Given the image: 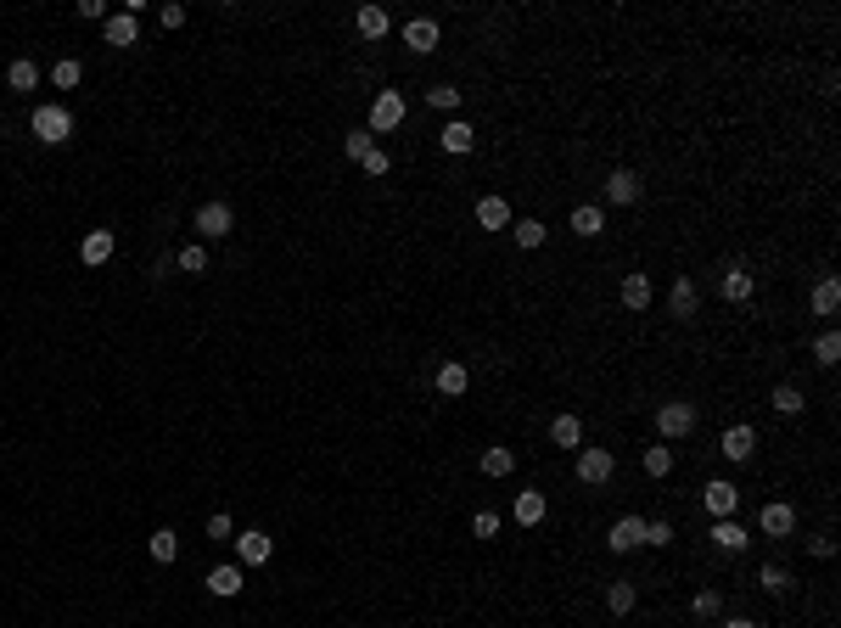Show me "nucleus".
Wrapping results in <instances>:
<instances>
[{
  "label": "nucleus",
  "mask_w": 841,
  "mask_h": 628,
  "mask_svg": "<svg viewBox=\"0 0 841 628\" xmlns=\"http://www.w3.org/2000/svg\"><path fill=\"white\" fill-rule=\"evenodd\" d=\"M752 286H757V281H752V269H741V264H729V269H724V281H718V292H724L729 303H746V298H752Z\"/></svg>",
  "instance_id": "aec40b11"
},
{
  "label": "nucleus",
  "mask_w": 841,
  "mask_h": 628,
  "mask_svg": "<svg viewBox=\"0 0 841 628\" xmlns=\"http://www.w3.org/2000/svg\"><path fill=\"white\" fill-rule=\"evenodd\" d=\"M6 85H12L17 96H23V90H39V68H34L29 56H17L12 68H6Z\"/></svg>",
  "instance_id": "cd10ccee"
},
{
  "label": "nucleus",
  "mask_w": 841,
  "mask_h": 628,
  "mask_svg": "<svg viewBox=\"0 0 841 628\" xmlns=\"http://www.w3.org/2000/svg\"><path fill=\"white\" fill-rule=\"evenodd\" d=\"M657 432H662V444H679V437L696 432V404H684V399H673L657 410Z\"/></svg>",
  "instance_id": "f03ea898"
},
{
  "label": "nucleus",
  "mask_w": 841,
  "mask_h": 628,
  "mask_svg": "<svg viewBox=\"0 0 841 628\" xmlns=\"http://www.w3.org/2000/svg\"><path fill=\"white\" fill-rule=\"evenodd\" d=\"M157 17H163V29H180V23H185V6H180V0H174V6H163Z\"/></svg>",
  "instance_id": "49530a36"
},
{
  "label": "nucleus",
  "mask_w": 841,
  "mask_h": 628,
  "mask_svg": "<svg viewBox=\"0 0 841 628\" xmlns=\"http://www.w3.org/2000/svg\"><path fill=\"white\" fill-rule=\"evenodd\" d=\"M645 303H650V276L628 269V276H623V309H634V314H640Z\"/></svg>",
  "instance_id": "b1692460"
},
{
  "label": "nucleus",
  "mask_w": 841,
  "mask_h": 628,
  "mask_svg": "<svg viewBox=\"0 0 841 628\" xmlns=\"http://www.w3.org/2000/svg\"><path fill=\"white\" fill-rule=\"evenodd\" d=\"M645 544H657V550H662V544H673V528H667V522H645Z\"/></svg>",
  "instance_id": "c03bdc74"
},
{
  "label": "nucleus",
  "mask_w": 841,
  "mask_h": 628,
  "mask_svg": "<svg viewBox=\"0 0 841 628\" xmlns=\"http://www.w3.org/2000/svg\"><path fill=\"white\" fill-rule=\"evenodd\" d=\"M511 236H516V247H528V253H533V247L550 242V225H539V219H511Z\"/></svg>",
  "instance_id": "a878e982"
},
{
  "label": "nucleus",
  "mask_w": 841,
  "mask_h": 628,
  "mask_svg": "<svg viewBox=\"0 0 841 628\" xmlns=\"http://www.w3.org/2000/svg\"><path fill=\"white\" fill-rule=\"evenodd\" d=\"M404 46H410L415 56L437 51V23H432V17H415V23H404Z\"/></svg>",
  "instance_id": "4468645a"
},
{
  "label": "nucleus",
  "mask_w": 841,
  "mask_h": 628,
  "mask_svg": "<svg viewBox=\"0 0 841 628\" xmlns=\"http://www.w3.org/2000/svg\"><path fill=\"white\" fill-rule=\"evenodd\" d=\"M718 606H724V595H718V590H696L690 612H696V617H718Z\"/></svg>",
  "instance_id": "58836bf2"
},
{
  "label": "nucleus",
  "mask_w": 841,
  "mask_h": 628,
  "mask_svg": "<svg viewBox=\"0 0 841 628\" xmlns=\"http://www.w3.org/2000/svg\"><path fill=\"white\" fill-rule=\"evenodd\" d=\"M398 123H404V96H398V90H382V96L370 101V123H365V130H370V135H393Z\"/></svg>",
  "instance_id": "7ed1b4c3"
},
{
  "label": "nucleus",
  "mask_w": 841,
  "mask_h": 628,
  "mask_svg": "<svg viewBox=\"0 0 841 628\" xmlns=\"http://www.w3.org/2000/svg\"><path fill=\"white\" fill-rule=\"evenodd\" d=\"M696 303H701L696 281H690V276H673V286H667V309H673V320H696Z\"/></svg>",
  "instance_id": "6e6552de"
},
{
  "label": "nucleus",
  "mask_w": 841,
  "mask_h": 628,
  "mask_svg": "<svg viewBox=\"0 0 841 628\" xmlns=\"http://www.w3.org/2000/svg\"><path fill=\"white\" fill-rule=\"evenodd\" d=\"M477 225L482 230H505V225H511V202H505V197H482L477 202Z\"/></svg>",
  "instance_id": "4be33fe9"
},
{
  "label": "nucleus",
  "mask_w": 841,
  "mask_h": 628,
  "mask_svg": "<svg viewBox=\"0 0 841 628\" xmlns=\"http://www.w3.org/2000/svg\"><path fill=\"white\" fill-rule=\"evenodd\" d=\"M724 628H757V623H752V617H729Z\"/></svg>",
  "instance_id": "09e8293b"
},
{
  "label": "nucleus",
  "mask_w": 841,
  "mask_h": 628,
  "mask_svg": "<svg viewBox=\"0 0 841 628\" xmlns=\"http://www.w3.org/2000/svg\"><path fill=\"white\" fill-rule=\"evenodd\" d=\"M791 528H796V511L786 505V499H774V505H763V533H769V539H786Z\"/></svg>",
  "instance_id": "412c9836"
},
{
  "label": "nucleus",
  "mask_w": 841,
  "mask_h": 628,
  "mask_svg": "<svg viewBox=\"0 0 841 628\" xmlns=\"http://www.w3.org/2000/svg\"><path fill=\"white\" fill-rule=\"evenodd\" d=\"M550 437H556L561 449H583V421H578V415H556V421H550Z\"/></svg>",
  "instance_id": "bb28decb"
},
{
  "label": "nucleus",
  "mask_w": 841,
  "mask_h": 628,
  "mask_svg": "<svg viewBox=\"0 0 841 628\" xmlns=\"http://www.w3.org/2000/svg\"><path fill=\"white\" fill-rule=\"evenodd\" d=\"M230 544H236V556L247 561V567H264L269 550H276V539H269V533H236Z\"/></svg>",
  "instance_id": "f8f14e48"
},
{
  "label": "nucleus",
  "mask_w": 841,
  "mask_h": 628,
  "mask_svg": "<svg viewBox=\"0 0 841 628\" xmlns=\"http://www.w3.org/2000/svg\"><path fill=\"white\" fill-rule=\"evenodd\" d=\"M29 130L46 140V146H62L73 135V113L68 107H56V101H46V107H34V118H29Z\"/></svg>",
  "instance_id": "f257e3e1"
},
{
  "label": "nucleus",
  "mask_w": 841,
  "mask_h": 628,
  "mask_svg": "<svg viewBox=\"0 0 841 628\" xmlns=\"http://www.w3.org/2000/svg\"><path fill=\"white\" fill-rule=\"evenodd\" d=\"M645 471H650V477H667V471H673V449H667V444H650V449H645Z\"/></svg>",
  "instance_id": "f704fd0d"
},
{
  "label": "nucleus",
  "mask_w": 841,
  "mask_h": 628,
  "mask_svg": "<svg viewBox=\"0 0 841 628\" xmlns=\"http://www.w3.org/2000/svg\"><path fill=\"white\" fill-rule=\"evenodd\" d=\"M432 382H437V393H444V399H460V393L471 387V376H466V365H460V360H449V365H437Z\"/></svg>",
  "instance_id": "2eb2a0df"
},
{
  "label": "nucleus",
  "mask_w": 841,
  "mask_h": 628,
  "mask_svg": "<svg viewBox=\"0 0 841 628\" xmlns=\"http://www.w3.org/2000/svg\"><path fill=\"white\" fill-rule=\"evenodd\" d=\"M387 169H393L387 152H370V157H365V174H387Z\"/></svg>",
  "instance_id": "de8ad7c7"
},
{
  "label": "nucleus",
  "mask_w": 841,
  "mask_h": 628,
  "mask_svg": "<svg viewBox=\"0 0 841 628\" xmlns=\"http://www.w3.org/2000/svg\"><path fill=\"white\" fill-rule=\"evenodd\" d=\"M51 85H56V90H73V85H79V62H73V56H62L56 68H51Z\"/></svg>",
  "instance_id": "4c0bfd02"
},
{
  "label": "nucleus",
  "mask_w": 841,
  "mask_h": 628,
  "mask_svg": "<svg viewBox=\"0 0 841 628\" xmlns=\"http://www.w3.org/2000/svg\"><path fill=\"white\" fill-rule=\"evenodd\" d=\"M757 583H763L769 595H786V590H791V573H786V567H763V573H757Z\"/></svg>",
  "instance_id": "ea45409f"
},
{
  "label": "nucleus",
  "mask_w": 841,
  "mask_h": 628,
  "mask_svg": "<svg viewBox=\"0 0 841 628\" xmlns=\"http://www.w3.org/2000/svg\"><path fill=\"white\" fill-rule=\"evenodd\" d=\"M544 511H550V499H544L539 488H522V494H516V522H522V528H539Z\"/></svg>",
  "instance_id": "f3484780"
},
{
  "label": "nucleus",
  "mask_w": 841,
  "mask_h": 628,
  "mask_svg": "<svg viewBox=\"0 0 841 628\" xmlns=\"http://www.w3.org/2000/svg\"><path fill=\"white\" fill-rule=\"evenodd\" d=\"M808 303H813V314H836V309H841V281L825 276V281L813 286V298H808Z\"/></svg>",
  "instance_id": "c85d7f7f"
},
{
  "label": "nucleus",
  "mask_w": 841,
  "mask_h": 628,
  "mask_svg": "<svg viewBox=\"0 0 841 628\" xmlns=\"http://www.w3.org/2000/svg\"><path fill=\"white\" fill-rule=\"evenodd\" d=\"M712 544H718L724 556H741L746 544H752V533H746V528H741V522H735V516H724V522H712Z\"/></svg>",
  "instance_id": "9b49d317"
},
{
  "label": "nucleus",
  "mask_w": 841,
  "mask_h": 628,
  "mask_svg": "<svg viewBox=\"0 0 841 628\" xmlns=\"http://www.w3.org/2000/svg\"><path fill=\"white\" fill-rule=\"evenodd\" d=\"M146 550H152V561H174V556H180V533H174V528H157Z\"/></svg>",
  "instance_id": "473e14b6"
},
{
  "label": "nucleus",
  "mask_w": 841,
  "mask_h": 628,
  "mask_svg": "<svg viewBox=\"0 0 841 628\" xmlns=\"http://www.w3.org/2000/svg\"><path fill=\"white\" fill-rule=\"evenodd\" d=\"M612 471H617V460L612 449H578V483H612Z\"/></svg>",
  "instance_id": "423d86ee"
},
{
  "label": "nucleus",
  "mask_w": 841,
  "mask_h": 628,
  "mask_svg": "<svg viewBox=\"0 0 841 628\" xmlns=\"http://www.w3.org/2000/svg\"><path fill=\"white\" fill-rule=\"evenodd\" d=\"M202 583H208V595H219V600H236V595H242V583H247V578H242V567H230V561H219V567H214V573H208Z\"/></svg>",
  "instance_id": "1a4fd4ad"
},
{
  "label": "nucleus",
  "mask_w": 841,
  "mask_h": 628,
  "mask_svg": "<svg viewBox=\"0 0 841 628\" xmlns=\"http://www.w3.org/2000/svg\"><path fill=\"white\" fill-rule=\"evenodd\" d=\"M836 360H841V337H836V331H825V337H813V365H825V370H830Z\"/></svg>",
  "instance_id": "72a5a7b5"
},
{
  "label": "nucleus",
  "mask_w": 841,
  "mask_h": 628,
  "mask_svg": "<svg viewBox=\"0 0 841 628\" xmlns=\"http://www.w3.org/2000/svg\"><path fill=\"white\" fill-rule=\"evenodd\" d=\"M343 152H348V157H353V163H365V157H370V152H376V140H370V130H353V135H348V140H343Z\"/></svg>",
  "instance_id": "e433bc0d"
},
{
  "label": "nucleus",
  "mask_w": 841,
  "mask_h": 628,
  "mask_svg": "<svg viewBox=\"0 0 841 628\" xmlns=\"http://www.w3.org/2000/svg\"><path fill=\"white\" fill-rule=\"evenodd\" d=\"M437 146H444V152H454V157H466L471 146H477V130H471V123H460V118H449L444 135H437Z\"/></svg>",
  "instance_id": "ddd939ff"
},
{
  "label": "nucleus",
  "mask_w": 841,
  "mask_h": 628,
  "mask_svg": "<svg viewBox=\"0 0 841 628\" xmlns=\"http://www.w3.org/2000/svg\"><path fill=\"white\" fill-rule=\"evenodd\" d=\"M640 544H645V516H634V511L617 516L612 533H606V550L612 556H628V550H640Z\"/></svg>",
  "instance_id": "20e7f679"
},
{
  "label": "nucleus",
  "mask_w": 841,
  "mask_h": 628,
  "mask_svg": "<svg viewBox=\"0 0 841 628\" xmlns=\"http://www.w3.org/2000/svg\"><path fill=\"white\" fill-rule=\"evenodd\" d=\"M769 404L780 410V415H803V410H808L803 387H791V382H780V387H774V393H769Z\"/></svg>",
  "instance_id": "c756f323"
},
{
  "label": "nucleus",
  "mask_w": 841,
  "mask_h": 628,
  "mask_svg": "<svg viewBox=\"0 0 841 628\" xmlns=\"http://www.w3.org/2000/svg\"><path fill=\"white\" fill-rule=\"evenodd\" d=\"M230 230H236V214H230L225 202H202V208H197V236H202V242H225Z\"/></svg>",
  "instance_id": "39448f33"
},
{
  "label": "nucleus",
  "mask_w": 841,
  "mask_h": 628,
  "mask_svg": "<svg viewBox=\"0 0 841 628\" xmlns=\"http://www.w3.org/2000/svg\"><path fill=\"white\" fill-rule=\"evenodd\" d=\"M73 12L84 17V23H96V17H107V6H101V0H79V6H73Z\"/></svg>",
  "instance_id": "a18cd8bd"
},
{
  "label": "nucleus",
  "mask_w": 841,
  "mask_h": 628,
  "mask_svg": "<svg viewBox=\"0 0 841 628\" xmlns=\"http://www.w3.org/2000/svg\"><path fill=\"white\" fill-rule=\"evenodd\" d=\"M353 23H360V34H365V39H382V34L393 29V17H387L382 6H360V17H353Z\"/></svg>",
  "instance_id": "7c9ffc66"
},
{
  "label": "nucleus",
  "mask_w": 841,
  "mask_h": 628,
  "mask_svg": "<svg viewBox=\"0 0 841 628\" xmlns=\"http://www.w3.org/2000/svg\"><path fill=\"white\" fill-rule=\"evenodd\" d=\"M427 101H432L437 113H454V107H460V90H454V85H432V90H427Z\"/></svg>",
  "instance_id": "a19ab883"
},
{
  "label": "nucleus",
  "mask_w": 841,
  "mask_h": 628,
  "mask_svg": "<svg viewBox=\"0 0 841 628\" xmlns=\"http://www.w3.org/2000/svg\"><path fill=\"white\" fill-rule=\"evenodd\" d=\"M174 264L185 269V276H202V269H208V247H197V242H191V247H180V259H174Z\"/></svg>",
  "instance_id": "c9c22d12"
},
{
  "label": "nucleus",
  "mask_w": 841,
  "mask_h": 628,
  "mask_svg": "<svg viewBox=\"0 0 841 628\" xmlns=\"http://www.w3.org/2000/svg\"><path fill=\"white\" fill-rule=\"evenodd\" d=\"M566 225H573V236H583V242H589V236H600V230H606V214H600L595 202H578Z\"/></svg>",
  "instance_id": "6ab92c4d"
},
{
  "label": "nucleus",
  "mask_w": 841,
  "mask_h": 628,
  "mask_svg": "<svg viewBox=\"0 0 841 628\" xmlns=\"http://www.w3.org/2000/svg\"><path fill=\"white\" fill-rule=\"evenodd\" d=\"M107 46H140V17H130V12H118V17H107Z\"/></svg>",
  "instance_id": "a211bd4d"
},
{
  "label": "nucleus",
  "mask_w": 841,
  "mask_h": 628,
  "mask_svg": "<svg viewBox=\"0 0 841 628\" xmlns=\"http://www.w3.org/2000/svg\"><path fill=\"white\" fill-rule=\"evenodd\" d=\"M606 202H612V208H634L640 202V174H628V169L606 174Z\"/></svg>",
  "instance_id": "9d476101"
},
{
  "label": "nucleus",
  "mask_w": 841,
  "mask_h": 628,
  "mask_svg": "<svg viewBox=\"0 0 841 628\" xmlns=\"http://www.w3.org/2000/svg\"><path fill=\"white\" fill-rule=\"evenodd\" d=\"M471 533H477V539H499V516H494V511H477Z\"/></svg>",
  "instance_id": "37998d69"
},
{
  "label": "nucleus",
  "mask_w": 841,
  "mask_h": 628,
  "mask_svg": "<svg viewBox=\"0 0 841 628\" xmlns=\"http://www.w3.org/2000/svg\"><path fill=\"white\" fill-rule=\"evenodd\" d=\"M634 600H640V590H634V583H628V578H623V583H612V590H606V606H612L617 617H628V612H634Z\"/></svg>",
  "instance_id": "2f4dec72"
},
{
  "label": "nucleus",
  "mask_w": 841,
  "mask_h": 628,
  "mask_svg": "<svg viewBox=\"0 0 841 628\" xmlns=\"http://www.w3.org/2000/svg\"><path fill=\"white\" fill-rule=\"evenodd\" d=\"M718 449H724V460H735V466H741V460H752V449H757V432H752V427H729Z\"/></svg>",
  "instance_id": "dca6fc26"
},
{
  "label": "nucleus",
  "mask_w": 841,
  "mask_h": 628,
  "mask_svg": "<svg viewBox=\"0 0 841 628\" xmlns=\"http://www.w3.org/2000/svg\"><path fill=\"white\" fill-rule=\"evenodd\" d=\"M79 259L84 264H107L113 259V230H90V236L79 242Z\"/></svg>",
  "instance_id": "5701e85b"
},
{
  "label": "nucleus",
  "mask_w": 841,
  "mask_h": 628,
  "mask_svg": "<svg viewBox=\"0 0 841 628\" xmlns=\"http://www.w3.org/2000/svg\"><path fill=\"white\" fill-rule=\"evenodd\" d=\"M477 466H482V477H511V471H516V454L494 444V449H482V454H477Z\"/></svg>",
  "instance_id": "393cba45"
},
{
  "label": "nucleus",
  "mask_w": 841,
  "mask_h": 628,
  "mask_svg": "<svg viewBox=\"0 0 841 628\" xmlns=\"http://www.w3.org/2000/svg\"><path fill=\"white\" fill-rule=\"evenodd\" d=\"M701 505L712 511V522H724V516H735V505H741V488L724 483V477H712V483L701 488Z\"/></svg>",
  "instance_id": "0eeeda50"
},
{
  "label": "nucleus",
  "mask_w": 841,
  "mask_h": 628,
  "mask_svg": "<svg viewBox=\"0 0 841 628\" xmlns=\"http://www.w3.org/2000/svg\"><path fill=\"white\" fill-rule=\"evenodd\" d=\"M208 539L230 544V539H236V522H230V516H208Z\"/></svg>",
  "instance_id": "79ce46f5"
}]
</instances>
